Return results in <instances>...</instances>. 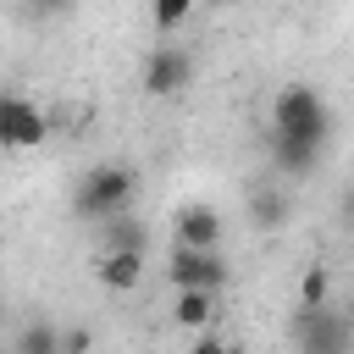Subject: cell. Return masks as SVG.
I'll return each mask as SVG.
<instances>
[{
	"mask_svg": "<svg viewBox=\"0 0 354 354\" xmlns=\"http://www.w3.org/2000/svg\"><path fill=\"white\" fill-rule=\"evenodd\" d=\"M271 133H293V138L326 144L332 111H326L321 88H310V83H282V88L271 94Z\"/></svg>",
	"mask_w": 354,
	"mask_h": 354,
	"instance_id": "obj_1",
	"label": "cell"
},
{
	"mask_svg": "<svg viewBox=\"0 0 354 354\" xmlns=\"http://www.w3.org/2000/svg\"><path fill=\"white\" fill-rule=\"evenodd\" d=\"M133 194H138V177H133L127 166H94V171L77 183L72 205H77V216H88V221H116V216H127Z\"/></svg>",
	"mask_w": 354,
	"mask_h": 354,
	"instance_id": "obj_2",
	"label": "cell"
},
{
	"mask_svg": "<svg viewBox=\"0 0 354 354\" xmlns=\"http://www.w3.org/2000/svg\"><path fill=\"white\" fill-rule=\"evenodd\" d=\"M293 343H299V354H348L354 348V321L332 304H299Z\"/></svg>",
	"mask_w": 354,
	"mask_h": 354,
	"instance_id": "obj_3",
	"label": "cell"
},
{
	"mask_svg": "<svg viewBox=\"0 0 354 354\" xmlns=\"http://www.w3.org/2000/svg\"><path fill=\"white\" fill-rule=\"evenodd\" d=\"M171 288H216L227 282V260L221 249H194V243H171V266H166Z\"/></svg>",
	"mask_w": 354,
	"mask_h": 354,
	"instance_id": "obj_4",
	"label": "cell"
},
{
	"mask_svg": "<svg viewBox=\"0 0 354 354\" xmlns=\"http://www.w3.org/2000/svg\"><path fill=\"white\" fill-rule=\"evenodd\" d=\"M188 77H194V55L183 44H155L149 50V61H144V94L171 100V94L188 88Z\"/></svg>",
	"mask_w": 354,
	"mask_h": 354,
	"instance_id": "obj_5",
	"label": "cell"
},
{
	"mask_svg": "<svg viewBox=\"0 0 354 354\" xmlns=\"http://www.w3.org/2000/svg\"><path fill=\"white\" fill-rule=\"evenodd\" d=\"M44 133H50V116L28 94H6V105H0V144L6 149H33V144H44Z\"/></svg>",
	"mask_w": 354,
	"mask_h": 354,
	"instance_id": "obj_6",
	"label": "cell"
},
{
	"mask_svg": "<svg viewBox=\"0 0 354 354\" xmlns=\"http://www.w3.org/2000/svg\"><path fill=\"white\" fill-rule=\"evenodd\" d=\"M171 232H177V243H194V249H221V210H210V205H177Z\"/></svg>",
	"mask_w": 354,
	"mask_h": 354,
	"instance_id": "obj_7",
	"label": "cell"
},
{
	"mask_svg": "<svg viewBox=\"0 0 354 354\" xmlns=\"http://www.w3.org/2000/svg\"><path fill=\"white\" fill-rule=\"evenodd\" d=\"M94 277H100V288H111V293L138 288V277H144V249H105L100 266H94Z\"/></svg>",
	"mask_w": 354,
	"mask_h": 354,
	"instance_id": "obj_8",
	"label": "cell"
},
{
	"mask_svg": "<svg viewBox=\"0 0 354 354\" xmlns=\"http://www.w3.org/2000/svg\"><path fill=\"white\" fill-rule=\"evenodd\" d=\"M271 160H277V171H315L321 144L293 138V133H271Z\"/></svg>",
	"mask_w": 354,
	"mask_h": 354,
	"instance_id": "obj_9",
	"label": "cell"
},
{
	"mask_svg": "<svg viewBox=\"0 0 354 354\" xmlns=\"http://www.w3.org/2000/svg\"><path fill=\"white\" fill-rule=\"evenodd\" d=\"M177 326H210V315H216V288H177Z\"/></svg>",
	"mask_w": 354,
	"mask_h": 354,
	"instance_id": "obj_10",
	"label": "cell"
},
{
	"mask_svg": "<svg viewBox=\"0 0 354 354\" xmlns=\"http://www.w3.org/2000/svg\"><path fill=\"white\" fill-rule=\"evenodd\" d=\"M249 216H254V227H266V232L288 227V194H282V188H254V194H249Z\"/></svg>",
	"mask_w": 354,
	"mask_h": 354,
	"instance_id": "obj_11",
	"label": "cell"
},
{
	"mask_svg": "<svg viewBox=\"0 0 354 354\" xmlns=\"http://www.w3.org/2000/svg\"><path fill=\"white\" fill-rule=\"evenodd\" d=\"M17 354H66V337L50 326V321H28L17 332Z\"/></svg>",
	"mask_w": 354,
	"mask_h": 354,
	"instance_id": "obj_12",
	"label": "cell"
},
{
	"mask_svg": "<svg viewBox=\"0 0 354 354\" xmlns=\"http://www.w3.org/2000/svg\"><path fill=\"white\" fill-rule=\"evenodd\" d=\"M188 11H194V0H155V6H149V17H155V28H160V33H177Z\"/></svg>",
	"mask_w": 354,
	"mask_h": 354,
	"instance_id": "obj_13",
	"label": "cell"
},
{
	"mask_svg": "<svg viewBox=\"0 0 354 354\" xmlns=\"http://www.w3.org/2000/svg\"><path fill=\"white\" fill-rule=\"evenodd\" d=\"M326 266H310L304 277H299V304H326Z\"/></svg>",
	"mask_w": 354,
	"mask_h": 354,
	"instance_id": "obj_14",
	"label": "cell"
},
{
	"mask_svg": "<svg viewBox=\"0 0 354 354\" xmlns=\"http://www.w3.org/2000/svg\"><path fill=\"white\" fill-rule=\"evenodd\" d=\"M111 249H144V227L116 216V227H111Z\"/></svg>",
	"mask_w": 354,
	"mask_h": 354,
	"instance_id": "obj_15",
	"label": "cell"
},
{
	"mask_svg": "<svg viewBox=\"0 0 354 354\" xmlns=\"http://www.w3.org/2000/svg\"><path fill=\"white\" fill-rule=\"evenodd\" d=\"M28 6H33L39 17H66V11L77 6V0H28Z\"/></svg>",
	"mask_w": 354,
	"mask_h": 354,
	"instance_id": "obj_16",
	"label": "cell"
},
{
	"mask_svg": "<svg viewBox=\"0 0 354 354\" xmlns=\"http://www.w3.org/2000/svg\"><path fill=\"white\" fill-rule=\"evenodd\" d=\"M188 354H227V343H221V337H216V332H205V337H199V343H194V348H188Z\"/></svg>",
	"mask_w": 354,
	"mask_h": 354,
	"instance_id": "obj_17",
	"label": "cell"
},
{
	"mask_svg": "<svg viewBox=\"0 0 354 354\" xmlns=\"http://www.w3.org/2000/svg\"><path fill=\"white\" fill-rule=\"evenodd\" d=\"M66 354H88V332H83V326L66 332Z\"/></svg>",
	"mask_w": 354,
	"mask_h": 354,
	"instance_id": "obj_18",
	"label": "cell"
},
{
	"mask_svg": "<svg viewBox=\"0 0 354 354\" xmlns=\"http://www.w3.org/2000/svg\"><path fill=\"white\" fill-rule=\"evenodd\" d=\"M343 210H348V221H354V183H348V194H343Z\"/></svg>",
	"mask_w": 354,
	"mask_h": 354,
	"instance_id": "obj_19",
	"label": "cell"
},
{
	"mask_svg": "<svg viewBox=\"0 0 354 354\" xmlns=\"http://www.w3.org/2000/svg\"><path fill=\"white\" fill-rule=\"evenodd\" d=\"M205 6H227V0H205Z\"/></svg>",
	"mask_w": 354,
	"mask_h": 354,
	"instance_id": "obj_20",
	"label": "cell"
}]
</instances>
